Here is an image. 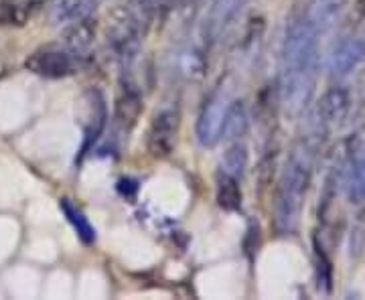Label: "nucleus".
<instances>
[{"mask_svg": "<svg viewBox=\"0 0 365 300\" xmlns=\"http://www.w3.org/2000/svg\"><path fill=\"white\" fill-rule=\"evenodd\" d=\"M319 31L302 14L294 16L287 26L282 45L280 92L282 104L290 112H299L311 100L317 81L319 61Z\"/></svg>", "mask_w": 365, "mask_h": 300, "instance_id": "obj_1", "label": "nucleus"}, {"mask_svg": "<svg viewBox=\"0 0 365 300\" xmlns=\"http://www.w3.org/2000/svg\"><path fill=\"white\" fill-rule=\"evenodd\" d=\"M311 183V160L304 150H294L287 162L274 203V222L280 232H292L300 217V209Z\"/></svg>", "mask_w": 365, "mask_h": 300, "instance_id": "obj_2", "label": "nucleus"}, {"mask_svg": "<svg viewBox=\"0 0 365 300\" xmlns=\"http://www.w3.org/2000/svg\"><path fill=\"white\" fill-rule=\"evenodd\" d=\"M25 67L39 78L61 79L73 76L78 71L79 57L73 55L67 47L61 49L55 45H47V47H41L37 51L31 53L25 61Z\"/></svg>", "mask_w": 365, "mask_h": 300, "instance_id": "obj_3", "label": "nucleus"}, {"mask_svg": "<svg viewBox=\"0 0 365 300\" xmlns=\"http://www.w3.org/2000/svg\"><path fill=\"white\" fill-rule=\"evenodd\" d=\"M230 105V95L223 86L213 88L201 105L197 118V138L203 146H215L222 140V128L225 110Z\"/></svg>", "mask_w": 365, "mask_h": 300, "instance_id": "obj_4", "label": "nucleus"}, {"mask_svg": "<svg viewBox=\"0 0 365 300\" xmlns=\"http://www.w3.org/2000/svg\"><path fill=\"white\" fill-rule=\"evenodd\" d=\"M179 134V112L165 108L155 114L146 134V150L153 158H167L177 146Z\"/></svg>", "mask_w": 365, "mask_h": 300, "instance_id": "obj_5", "label": "nucleus"}, {"mask_svg": "<svg viewBox=\"0 0 365 300\" xmlns=\"http://www.w3.org/2000/svg\"><path fill=\"white\" fill-rule=\"evenodd\" d=\"M244 0H213L209 9L207 19L203 23V39L213 43L222 37L223 29L232 23Z\"/></svg>", "mask_w": 365, "mask_h": 300, "instance_id": "obj_6", "label": "nucleus"}, {"mask_svg": "<svg viewBox=\"0 0 365 300\" xmlns=\"http://www.w3.org/2000/svg\"><path fill=\"white\" fill-rule=\"evenodd\" d=\"M143 93L138 92L136 88H132V86L122 88V92L118 93L116 102H114V120H116L118 126L124 128V130L134 128L138 118L143 114Z\"/></svg>", "mask_w": 365, "mask_h": 300, "instance_id": "obj_7", "label": "nucleus"}, {"mask_svg": "<svg viewBox=\"0 0 365 300\" xmlns=\"http://www.w3.org/2000/svg\"><path fill=\"white\" fill-rule=\"evenodd\" d=\"M345 4L347 0H311L300 14L323 35L339 19Z\"/></svg>", "mask_w": 365, "mask_h": 300, "instance_id": "obj_8", "label": "nucleus"}, {"mask_svg": "<svg viewBox=\"0 0 365 300\" xmlns=\"http://www.w3.org/2000/svg\"><path fill=\"white\" fill-rule=\"evenodd\" d=\"M93 39H96V21L91 16H86L71 23V26L67 29L66 47L73 55L83 57L91 49Z\"/></svg>", "mask_w": 365, "mask_h": 300, "instance_id": "obj_9", "label": "nucleus"}, {"mask_svg": "<svg viewBox=\"0 0 365 300\" xmlns=\"http://www.w3.org/2000/svg\"><path fill=\"white\" fill-rule=\"evenodd\" d=\"M365 57V43L364 41H345L335 49L329 61V69L337 76H345L347 71H351Z\"/></svg>", "mask_w": 365, "mask_h": 300, "instance_id": "obj_10", "label": "nucleus"}, {"mask_svg": "<svg viewBox=\"0 0 365 300\" xmlns=\"http://www.w3.org/2000/svg\"><path fill=\"white\" fill-rule=\"evenodd\" d=\"M96 0H53L51 16L55 23H76L79 19L90 16Z\"/></svg>", "mask_w": 365, "mask_h": 300, "instance_id": "obj_11", "label": "nucleus"}, {"mask_svg": "<svg viewBox=\"0 0 365 300\" xmlns=\"http://www.w3.org/2000/svg\"><path fill=\"white\" fill-rule=\"evenodd\" d=\"M59 209L63 211L66 219L71 223V227L76 229L78 237L86 244V246H91L96 244V227L91 225V222L86 217V213L71 201V199H61L59 201Z\"/></svg>", "mask_w": 365, "mask_h": 300, "instance_id": "obj_12", "label": "nucleus"}, {"mask_svg": "<svg viewBox=\"0 0 365 300\" xmlns=\"http://www.w3.org/2000/svg\"><path fill=\"white\" fill-rule=\"evenodd\" d=\"M248 130V114L242 102H232L225 110V118H223L222 138L225 140H234L240 138L244 132Z\"/></svg>", "mask_w": 365, "mask_h": 300, "instance_id": "obj_13", "label": "nucleus"}, {"mask_svg": "<svg viewBox=\"0 0 365 300\" xmlns=\"http://www.w3.org/2000/svg\"><path fill=\"white\" fill-rule=\"evenodd\" d=\"M347 108H349V98L343 90H331L325 93V98L321 100V108L319 112L323 114L325 122H341L345 114H347Z\"/></svg>", "mask_w": 365, "mask_h": 300, "instance_id": "obj_14", "label": "nucleus"}, {"mask_svg": "<svg viewBox=\"0 0 365 300\" xmlns=\"http://www.w3.org/2000/svg\"><path fill=\"white\" fill-rule=\"evenodd\" d=\"M217 205L223 211H240L242 207V189L235 177L223 172L217 181Z\"/></svg>", "mask_w": 365, "mask_h": 300, "instance_id": "obj_15", "label": "nucleus"}, {"mask_svg": "<svg viewBox=\"0 0 365 300\" xmlns=\"http://www.w3.org/2000/svg\"><path fill=\"white\" fill-rule=\"evenodd\" d=\"M222 169L225 175L240 179L248 169V148L244 144H232L222 158Z\"/></svg>", "mask_w": 365, "mask_h": 300, "instance_id": "obj_16", "label": "nucleus"}, {"mask_svg": "<svg viewBox=\"0 0 365 300\" xmlns=\"http://www.w3.org/2000/svg\"><path fill=\"white\" fill-rule=\"evenodd\" d=\"M349 195L355 199V203L365 201V158H357L351 167L349 177Z\"/></svg>", "mask_w": 365, "mask_h": 300, "instance_id": "obj_17", "label": "nucleus"}, {"mask_svg": "<svg viewBox=\"0 0 365 300\" xmlns=\"http://www.w3.org/2000/svg\"><path fill=\"white\" fill-rule=\"evenodd\" d=\"M201 0H173L175 6H189V4H199Z\"/></svg>", "mask_w": 365, "mask_h": 300, "instance_id": "obj_18", "label": "nucleus"}, {"mask_svg": "<svg viewBox=\"0 0 365 300\" xmlns=\"http://www.w3.org/2000/svg\"><path fill=\"white\" fill-rule=\"evenodd\" d=\"M357 9L365 14V0H357Z\"/></svg>", "mask_w": 365, "mask_h": 300, "instance_id": "obj_19", "label": "nucleus"}]
</instances>
